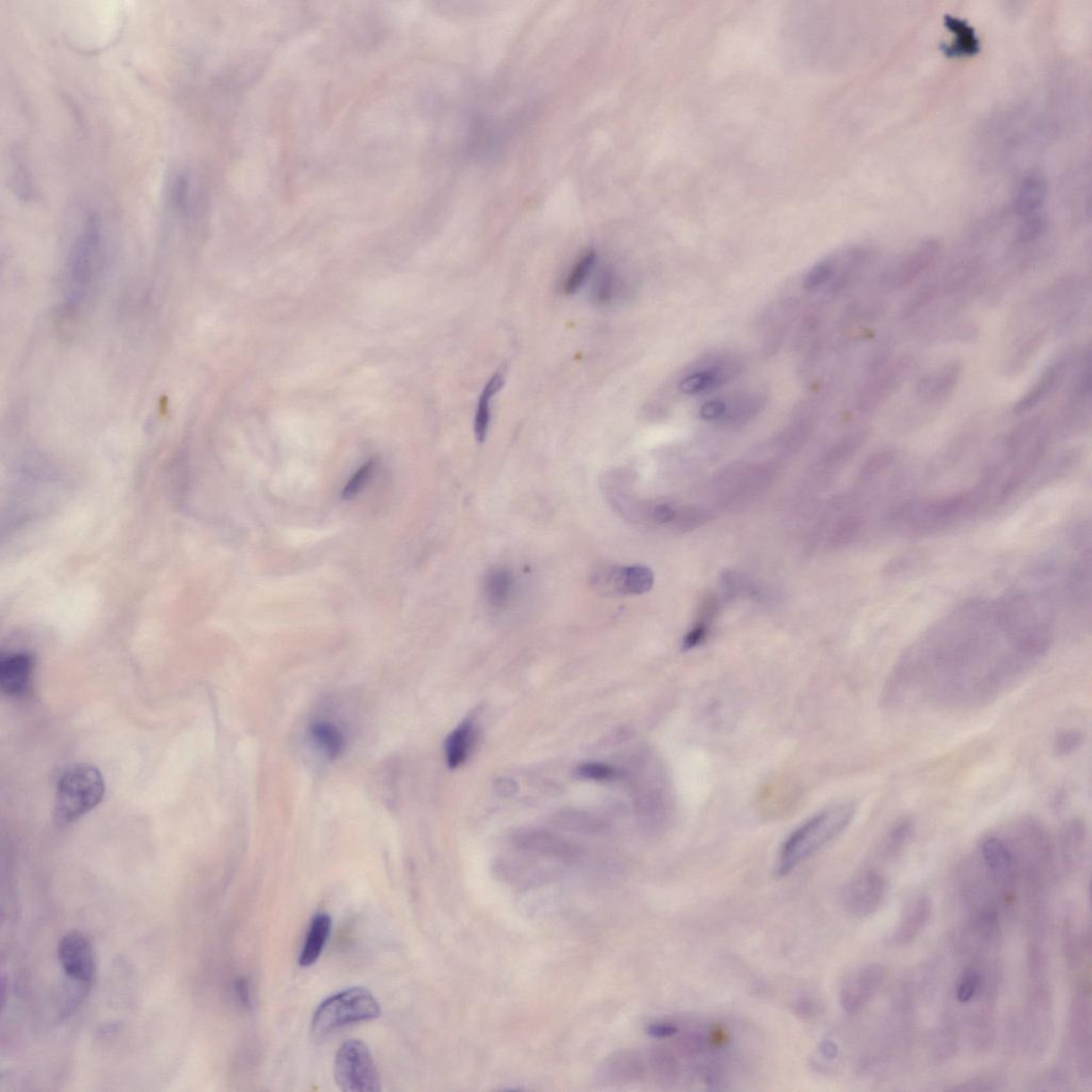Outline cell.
<instances>
[{
    "label": "cell",
    "instance_id": "1",
    "mask_svg": "<svg viewBox=\"0 0 1092 1092\" xmlns=\"http://www.w3.org/2000/svg\"><path fill=\"white\" fill-rule=\"evenodd\" d=\"M856 808L852 803H838L822 809L788 835L777 860V876L788 875L795 868L829 844L849 827Z\"/></svg>",
    "mask_w": 1092,
    "mask_h": 1092
},
{
    "label": "cell",
    "instance_id": "2",
    "mask_svg": "<svg viewBox=\"0 0 1092 1092\" xmlns=\"http://www.w3.org/2000/svg\"><path fill=\"white\" fill-rule=\"evenodd\" d=\"M102 241V221L97 212H89L68 251L63 301L67 311L81 306L92 290L98 273Z\"/></svg>",
    "mask_w": 1092,
    "mask_h": 1092
},
{
    "label": "cell",
    "instance_id": "3",
    "mask_svg": "<svg viewBox=\"0 0 1092 1092\" xmlns=\"http://www.w3.org/2000/svg\"><path fill=\"white\" fill-rule=\"evenodd\" d=\"M105 782L97 767L77 764L63 772L58 783L56 819L68 824L92 811L102 801Z\"/></svg>",
    "mask_w": 1092,
    "mask_h": 1092
},
{
    "label": "cell",
    "instance_id": "4",
    "mask_svg": "<svg viewBox=\"0 0 1092 1092\" xmlns=\"http://www.w3.org/2000/svg\"><path fill=\"white\" fill-rule=\"evenodd\" d=\"M380 1015V1005L370 991L363 988L344 990L319 1005L313 1016L311 1032L316 1040H322L339 1028L375 1020Z\"/></svg>",
    "mask_w": 1092,
    "mask_h": 1092
},
{
    "label": "cell",
    "instance_id": "5",
    "mask_svg": "<svg viewBox=\"0 0 1092 1092\" xmlns=\"http://www.w3.org/2000/svg\"><path fill=\"white\" fill-rule=\"evenodd\" d=\"M335 1081L345 1092H378L381 1080L369 1047L360 1040L340 1046L334 1062Z\"/></svg>",
    "mask_w": 1092,
    "mask_h": 1092
},
{
    "label": "cell",
    "instance_id": "6",
    "mask_svg": "<svg viewBox=\"0 0 1092 1092\" xmlns=\"http://www.w3.org/2000/svg\"><path fill=\"white\" fill-rule=\"evenodd\" d=\"M882 964L870 962L852 969L841 983L840 1004L849 1015H855L870 1003L886 980Z\"/></svg>",
    "mask_w": 1092,
    "mask_h": 1092
},
{
    "label": "cell",
    "instance_id": "7",
    "mask_svg": "<svg viewBox=\"0 0 1092 1092\" xmlns=\"http://www.w3.org/2000/svg\"><path fill=\"white\" fill-rule=\"evenodd\" d=\"M887 882L875 871H865L852 878L843 892L846 913L856 919H865L875 913L883 902Z\"/></svg>",
    "mask_w": 1092,
    "mask_h": 1092
},
{
    "label": "cell",
    "instance_id": "8",
    "mask_svg": "<svg viewBox=\"0 0 1092 1092\" xmlns=\"http://www.w3.org/2000/svg\"><path fill=\"white\" fill-rule=\"evenodd\" d=\"M911 367L908 358L898 359L871 372V379L861 388L857 398V409L862 413L875 411L903 385Z\"/></svg>",
    "mask_w": 1092,
    "mask_h": 1092
},
{
    "label": "cell",
    "instance_id": "9",
    "mask_svg": "<svg viewBox=\"0 0 1092 1092\" xmlns=\"http://www.w3.org/2000/svg\"><path fill=\"white\" fill-rule=\"evenodd\" d=\"M941 254L942 244L937 239H929L920 243L884 275L883 285L893 291L905 289L929 270L939 260Z\"/></svg>",
    "mask_w": 1092,
    "mask_h": 1092
},
{
    "label": "cell",
    "instance_id": "10",
    "mask_svg": "<svg viewBox=\"0 0 1092 1092\" xmlns=\"http://www.w3.org/2000/svg\"><path fill=\"white\" fill-rule=\"evenodd\" d=\"M595 588L606 594L641 595L654 585L651 569L644 566L604 567L594 575Z\"/></svg>",
    "mask_w": 1092,
    "mask_h": 1092
},
{
    "label": "cell",
    "instance_id": "11",
    "mask_svg": "<svg viewBox=\"0 0 1092 1092\" xmlns=\"http://www.w3.org/2000/svg\"><path fill=\"white\" fill-rule=\"evenodd\" d=\"M58 956L67 976L79 984L89 985L95 975V957L92 943L82 932L71 931L62 937Z\"/></svg>",
    "mask_w": 1092,
    "mask_h": 1092
},
{
    "label": "cell",
    "instance_id": "12",
    "mask_svg": "<svg viewBox=\"0 0 1092 1092\" xmlns=\"http://www.w3.org/2000/svg\"><path fill=\"white\" fill-rule=\"evenodd\" d=\"M961 375V363L958 361L947 362L916 382L914 395L924 406H940L955 392Z\"/></svg>",
    "mask_w": 1092,
    "mask_h": 1092
},
{
    "label": "cell",
    "instance_id": "13",
    "mask_svg": "<svg viewBox=\"0 0 1092 1092\" xmlns=\"http://www.w3.org/2000/svg\"><path fill=\"white\" fill-rule=\"evenodd\" d=\"M932 913L929 897L920 894L905 904L898 923L889 937V945L902 948L918 939L929 925Z\"/></svg>",
    "mask_w": 1092,
    "mask_h": 1092
},
{
    "label": "cell",
    "instance_id": "14",
    "mask_svg": "<svg viewBox=\"0 0 1092 1092\" xmlns=\"http://www.w3.org/2000/svg\"><path fill=\"white\" fill-rule=\"evenodd\" d=\"M35 660L28 652L10 653L0 660V686L4 695L20 697L28 694L33 682Z\"/></svg>",
    "mask_w": 1092,
    "mask_h": 1092
},
{
    "label": "cell",
    "instance_id": "15",
    "mask_svg": "<svg viewBox=\"0 0 1092 1092\" xmlns=\"http://www.w3.org/2000/svg\"><path fill=\"white\" fill-rule=\"evenodd\" d=\"M1069 369V359L1060 358L1052 362L1033 386L1015 404L1014 413L1020 415L1035 409L1047 401L1063 385Z\"/></svg>",
    "mask_w": 1092,
    "mask_h": 1092
},
{
    "label": "cell",
    "instance_id": "16",
    "mask_svg": "<svg viewBox=\"0 0 1092 1092\" xmlns=\"http://www.w3.org/2000/svg\"><path fill=\"white\" fill-rule=\"evenodd\" d=\"M1048 188L1039 174H1030L1022 179L1015 196V212L1020 221L1047 219Z\"/></svg>",
    "mask_w": 1092,
    "mask_h": 1092
},
{
    "label": "cell",
    "instance_id": "17",
    "mask_svg": "<svg viewBox=\"0 0 1092 1092\" xmlns=\"http://www.w3.org/2000/svg\"><path fill=\"white\" fill-rule=\"evenodd\" d=\"M515 843L525 850L562 861L577 859L578 851L568 841L547 831L527 830L515 835Z\"/></svg>",
    "mask_w": 1092,
    "mask_h": 1092
},
{
    "label": "cell",
    "instance_id": "18",
    "mask_svg": "<svg viewBox=\"0 0 1092 1092\" xmlns=\"http://www.w3.org/2000/svg\"><path fill=\"white\" fill-rule=\"evenodd\" d=\"M739 371L740 366L737 362H715L707 369L692 372L689 376L685 377L680 382L679 390L684 395H695L697 393L713 390L734 379Z\"/></svg>",
    "mask_w": 1092,
    "mask_h": 1092
},
{
    "label": "cell",
    "instance_id": "19",
    "mask_svg": "<svg viewBox=\"0 0 1092 1092\" xmlns=\"http://www.w3.org/2000/svg\"><path fill=\"white\" fill-rule=\"evenodd\" d=\"M647 1067L643 1058L636 1052H618L605 1060L600 1069V1078L607 1084H630L641 1080Z\"/></svg>",
    "mask_w": 1092,
    "mask_h": 1092
},
{
    "label": "cell",
    "instance_id": "20",
    "mask_svg": "<svg viewBox=\"0 0 1092 1092\" xmlns=\"http://www.w3.org/2000/svg\"><path fill=\"white\" fill-rule=\"evenodd\" d=\"M980 852L990 875L1000 882H1008L1015 867L1014 852L1008 845L1003 840L990 836L983 841Z\"/></svg>",
    "mask_w": 1092,
    "mask_h": 1092
},
{
    "label": "cell",
    "instance_id": "21",
    "mask_svg": "<svg viewBox=\"0 0 1092 1092\" xmlns=\"http://www.w3.org/2000/svg\"><path fill=\"white\" fill-rule=\"evenodd\" d=\"M332 929V920L326 913L314 916L299 957L300 966L307 968L316 963L326 947Z\"/></svg>",
    "mask_w": 1092,
    "mask_h": 1092
},
{
    "label": "cell",
    "instance_id": "22",
    "mask_svg": "<svg viewBox=\"0 0 1092 1092\" xmlns=\"http://www.w3.org/2000/svg\"><path fill=\"white\" fill-rule=\"evenodd\" d=\"M475 738L476 729L472 719H466L447 737L445 754L450 769H457L465 763L475 744Z\"/></svg>",
    "mask_w": 1092,
    "mask_h": 1092
},
{
    "label": "cell",
    "instance_id": "23",
    "mask_svg": "<svg viewBox=\"0 0 1092 1092\" xmlns=\"http://www.w3.org/2000/svg\"><path fill=\"white\" fill-rule=\"evenodd\" d=\"M945 28L951 31L953 39L945 47L946 55L951 57L972 56L977 54L980 49L979 40L974 28L960 18L946 15Z\"/></svg>",
    "mask_w": 1092,
    "mask_h": 1092
},
{
    "label": "cell",
    "instance_id": "24",
    "mask_svg": "<svg viewBox=\"0 0 1092 1092\" xmlns=\"http://www.w3.org/2000/svg\"><path fill=\"white\" fill-rule=\"evenodd\" d=\"M514 589V575L505 568H493L487 573L483 580V593L490 606L494 609H503L513 596Z\"/></svg>",
    "mask_w": 1092,
    "mask_h": 1092
},
{
    "label": "cell",
    "instance_id": "25",
    "mask_svg": "<svg viewBox=\"0 0 1092 1092\" xmlns=\"http://www.w3.org/2000/svg\"><path fill=\"white\" fill-rule=\"evenodd\" d=\"M314 745L321 750L329 760L338 759L346 747L345 737L340 729L332 722H314L310 729Z\"/></svg>",
    "mask_w": 1092,
    "mask_h": 1092
},
{
    "label": "cell",
    "instance_id": "26",
    "mask_svg": "<svg viewBox=\"0 0 1092 1092\" xmlns=\"http://www.w3.org/2000/svg\"><path fill=\"white\" fill-rule=\"evenodd\" d=\"M504 383L505 377L503 372L498 371L489 380L483 388L481 397H479L475 419H474V431H475L477 441L481 442V443L487 438L490 420H491V406H490V403H491L495 394L502 390Z\"/></svg>",
    "mask_w": 1092,
    "mask_h": 1092
},
{
    "label": "cell",
    "instance_id": "27",
    "mask_svg": "<svg viewBox=\"0 0 1092 1092\" xmlns=\"http://www.w3.org/2000/svg\"><path fill=\"white\" fill-rule=\"evenodd\" d=\"M1090 1001L1088 996L1085 994L1075 999L1072 1016H1071V1026H1072L1073 1041L1080 1052H1084L1087 1056L1090 1055V1024H1091Z\"/></svg>",
    "mask_w": 1092,
    "mask_h": 1092
},
{
    "label": "cell",
    "instance_id": "28",
    "mask_svg": "<svg viewBox=\"0 0 1092 1092\" xmlns=\"http://www.w3.org/2000/svg\"><path fill=\"white\" fill-rule=\"evenodd\" d=\"M1086 841V828L1079 819L1069 820L1064 825L1060 833V847L1064 860L1069 866H1074L1080 860Z\"/></svg>",
    "mask_w": 1092,
    "mask_h": 1092
},
{
    "label": "cell",
    "instance_id": "29",
    "mask_svg": "<svg viewBox=\"0 0 1092 1092\" xmlns=\"http://www.w3.org/2000/svg\"><path fill=\"white\" fill-rule=\"evenodd\" d=\"M982 267L983 265L977 259L963 260V262L953 266L946 274L945 280H943V292L952 295L953 292L966 289L980 274Z\"/></svg>",
    "mask_w": 1092,
    "mask_h": 1092
},
{
    "label": "cell",
    "instance_id": "30",
    "mask_svg": "<svg viewBox=\"0 0 1092 1092\" xmlns=\"http://www.w3.org/2000/svg\"><path fill=\"white\" fill-rule=\"evenodd\" d=\"M764 404L765 396L763 394H747V395L734 401L729 406L727 404V411L724 413L721 422L735 425L748 422V420L753 418L756 414L761 411Z\"/></svg>",
    "mask_w": 1092,
    "mask_h": 1092
},
{
    "label": "cell",
    "instance_id": "31",
    "mask_svg": "<svg viewBox=\"0 0 1092 1092\" xmlns=\"http://www.w3.org/2000/svg\"><path fill=\"white\" fill-rule=\"evenodd\" d=\"M1044 338H1046V333L1039 331L1026 339V342L1017 349L1016 353L1011 356L1008 363L1006 364V376H1016L1024 370L1025 366L1033 358V355L1042 347Z\"/></svg>",
    "mask_w": 1092,
    "mask_h": 1092
},
{
    "label": "cell",
    "instance_id": "32",
    "mask_svg": "<svg viewBox=\"0 0 1092 1092\" xmlns=\"http://www.w3.org/2000/svg\"><path fill=\"white\" fill-rule=\"evenodd\" d=\"M191 179L189 173L179 171L173 175L168 188L170 205L178 212L188 211L191 201Z\"/></svg>",
    "mask_w": 1092,
    "mask_h": 1092
},
{
    "label": "cell",
    "instance_id": "33",
    "mask_svg": "<svg viewBox=\"0 0 1092 1092\" xmlns=\"http://www.w3.org/2000/svg\"><path fill=\"white\" fill-rule=\"evenodd\" d=\"M596 262V254L594 251L585 253L567 276L564 282L563 289L567 295H573L580 287H582L588 276L593 273Z\"/></svg>",
    "mask_w": 1092,
    "mask_h": 1092
},
{
    "label": "cell",
    "instance_id": "34",
    "mask_svg": "<svg viewBox=\"0 0 1092 1092\" xmlns=\"http://www.w3.org/2000/svg\"><path fill=\"white\" fill-rule=\"evenodd\" d=\"M913 822L908 818L900 820V822L895 825L893 829L889 831L886 843H884V855L887 857L897 856L910 839V835L913 833Z\"/></svg>",
    "mask_w": 1092,
    "mask_h": 1092
},
{
    "label": "cell",
    "instance_id": "35",
    "mask_svg": "<svg viewBox=\"0 0 1092 1092\" xmlns=\"http://www.w3.org/2000/svg\"><path fill=\"white\" fill-rule=\"evenodd\" d=\"M982 977L977 969L968 968L964 969L956 985V998L959 1003L966 1004L977 994Z\"/></svg>",
    "mask_w": 1092,
    "mask_h": 1092
},
{
    "label": "cell",
    "instance_id": "36",
    "mask_svg": "<svg viewBox=\"0 0 1092 1092\" xmlns=\"http://www.w3.org/2000/svg\"><path fill=\"white\" fill-rule=\"evenodd\" d=\"M1085 742L1084 734L1079 729H1064L1054 738L1053 750L1057 756H1067L1080 749Z\"/></svg>",
    "mask_w": 1092,
    "mask_h": 1092
},
{
    "label": "cell",
    "instance_id": "37",
    "mask_svg": "<svg viewBox=\"0 0 1092 1092\" xmlns=\"http://www.w3.org/2000/svg\"><path fill=\"white\" fill-rule=\"evenodd\" d=\"M616 287L617 278L614 271L610 268L602 270L594 285V299L600 305H607L614 298Z\"/></svg>",
    "mask_w": 1092,
    "mask_h": 1092
},
{
    "label": "cell",
    "instance_id": "38",
    "mask_svg": "<svg viewBox=\"0 0 1092 1092\" xmlns=\"http://www.w3.org/2000/svg\"><path fill=\"white\" fill-rule=\"evenodd\" d=\"M833 264L829 262V260H823V262H819L818 264L815 265L814 267L809 269V273L804 275L802 281L803 289L807 291H817L819 287L827 284L829 281L833 280Z\"/></svg>",
    "mask_w": 1092,
    "mask_h": 1092
},
{
    "label": "cell",
    "instance_id": "39",
    "mask_svg": "<svg viewBox=\"0 0 1092 1092\" xmlns=\"http://www.w3.org/2000/svg\"><path fill=\"white\" fill-rule=\"evenodd\" d=\"M937 291H939V290H937L936 285L930 284L921 287V289L916 291L915 294L910 298L907 303H905V306L902 308V312H900L902 313V316L904 318H909L915 315V314H918L921 310H923L924 307L929 306V303L935 299Z\"/></svg>",
    "mask_w": 1092,
    "mask_h": 1092
},
{
    "label": "cell",
    "instance_id": "40",
    "mask_svg": "<svg viewBox=\"0 0 1092 1092\" xmlns=\"http://www.w3.org/2000/svg\"><path fill=\"white\" fill-rule=\"evenodd\" d=\"M651 1064L655 1073L671 1079L678 1072V1063L673 1053L664 1048H655L651 1053Z\"/></svg>",
    "mask_w": 1092,
    "mask_h": 1092
},
{
    "label": "cell",
    "instance_id": "41",
    "mask_svg": "<svg viewBox=\"0 0 1092 1092\" xmlns=\"http://www.w3.org/2000/svg\"><path fill=\"white\" fill-rule=\"evenodd\" d=\"M374 460H371L367 462L365 466H362L360 470L356 472L355 475L351 478V481L348 482L347 486L345 487L342 493L343 498L346 500L354 498L355 495L361 491L362 488L365 486L367 482L370 481V477L372 472H374Z\"/></svg>",
    "mask_w": 1092,
    "mask_h": 1092
},
{
    "label": "cell",
    "instance_id": "42",
    "mask_svg": "<svg viewBox=\"0 0 1092 1092\" xmlns=\"http://www.w3.org/2000/svg\"><path fill=\"white\" fill-rule=\"evenodd\" d=\"M578 775L587 780L606 781L616 776L611 766L603 763H585L578 767Z\"/></svg>",
    "mask_w": 1092,
    "mask_h": 1092
},
{
    "label": "cell",
    "instance_id": "43",
    "mask_svg": "<svg viewBox=\"0 0 1092 1092\" xmlns=\"http://www.w3.org/2000/svg\"><path fill=\"white\" fill-rule=\"evenodd\" d=\"M708 633V625L706 619L703 620L692 628L684 638L683 647L686 650L694 649L705 641Z\"/></svg>",
    "mask_w": 1092,
    "mask_h": 1092
},
{
    "label": "cell",
    "instance_id": "44",
    "mask_svg": "<svg viewBox=\"0 0 1092 1092\" xmlns=\"http://www.w3.org/2000/svg\"><path fill=\"white\" fill-rule=\"evenodd\" d=\"M679 1031V1027L670 1022L652 1023L647 1028L648 1035L657 1039L674 1037Z\"/></svg>",
    "mask_w": 1092,
    "mask_h": 1092
},
{
    "label": "cell",
    "instance_id": "45",
    "mask_svg": "<svg viewBox=\"0 0 1092 1092\" xmlns=\"http://www.w3.org/2000/svg\"><path fill=\"white\" fill-rule=\"evenodd\" d=\"M727 411V403L721 401L708 402L700 409V415L705 420H721Z\"/></svg>",
    "mask_w": 1092,
    "mask_h": 1092
},
{
    "label": "cell",
    "instance_id": "46",
    "mask_svg": "<svg viewBox=\"0 0 1092 1092\" xmlns=\"http://www.w3.org/2000/svg\"><path fill=\"white\" fill-rule=\"evenodd\" d=\"M676 510L669 505H658L652 510V516L655 522L658 523L667 524L676 519Z\"/></svg>",
    "mask_w": 1092,
    "mask_h": 1092
},
{
    "label": "cell",
    "instance_id": "47",
    "mask_svg": "<svg viewBox=\"0 0 1092 1092\" xmlns=\"http://www.w3.org/2000/svg\"><path fill=\"white\" fill-rule=\"evenodd\" d=\"M495 790L498 791L500 796L510 797L514 795L518 785L511 779H499L495 783Z\"/></svg>",
    "mask_w": 1092,
    "mask_h": 1092
},
{
    "label": "cell",
    "instance_id": "48",
    "mask_svg": "<svg viewBox=\"0 0 1092 1092\" xmlns=\"http://www.w3.org/2000/svg\"><path fill=\"white\" fill-rule=\"evenodd\" d=\"M236 991L238 998L241 999L243 1004L249 1006L251 999H250V988L246 980H238V983L236 984Z\"/></svg>",
    "mask_w": 1092,
    "mask_h": 1092
},
{
    "label": "cell",
    "instance_id": "49",
    "mask_svg": "<svg viewBox=\"0 0 1092 1092\" xmlns=\"http://www.w3.org/2000/svg\"><path fill=\"white\" fill-rule=\"evenodd\" d=\"M820 1052L828 1059H834L838 1056V1047L833 1041L825 1040L820 1046Z\"/></svg>",
    "mask_w": 1092,
    "mask_h": 1092
}]
</instances>
